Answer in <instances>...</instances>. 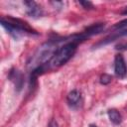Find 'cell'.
Segmentation results:
<instances>
[{
	"label": "cell",
	"instance_id": "14",
	"mask_svg": "<svg viewBox=\"0 0 127 127\" xmlns=\"http://www.w3.org/2000/svg\"><path fill=\"white\" fill-rule=\"evenodd\" d=\"M122 14H123V15H127V7L124 8V10L122 11Z\"/></svg>",
	"mask_w": 127,
	"mask_h": 127
},
{
	"label": "cell",
	"instance_id": "6",
	"mask_svg": "<svg viewBox=\"0 0 127 127\" xmlns=\"http://www.w3.org/2000/svg\"><path fill=\"white\" fill-rule=\"evenodd\" d=\"M80 98H81V94H80V92L77 89L71 90L67 94V96H66L67 103L71 107H76L79 104V102H80Z\"/></svg>",
	"mask_w": 127,
	"mask_h": 127
},
{
	"label": "cell",
	"instance_id": "11",
	"mask_svg": "<svg viewBox=\"0 0 127 127\" xmlns=\"http://www.w3.org/2000/svg\"><path fill=\"white\" fill-rule=\"evenodd\" d=\"M79 4L81 6H83L84 9H92L93 8V5L91 2L89 1H79Z\"/></svg>",
	"mask_w": 127,
	"mask_h": 127
},
{
	"label": "cell",
	"instance_id": "15",
	"mask_svg": "<svg viewBox=\"0 0 127 127\" xmlns=\"http://www.w3.org/2000/svg\"><path fill=\"white\" fill-rule=\"evenodd\" d=\"M89 127H97V126H96L95 124H90V125H89Z\"/></svg>",
	"mask_w": 127,
	"mask_h": 127
},
{
	"label": "cell",
	"instance_id": "5",
	"mask_svg": "<svg viewBox=\"0 0 127 127\" xmlns=\"http://www.w3.org/2000/svg\"><path fill=\"white\" fill-rule=\"evenodd\" d=\"M9 78L11 81L14 82L17 90L19 91L24 83V78H23V74L18 70V69H11L10 73H9Z\"/></svg>",
	"mask_w": 127,
	"mask_h": 127
},
{
	"label": "cell",
	"instance_id": "13",
	"mask_svg": "<svg viewBox=\"0 0 127 127\" xmlns=\"http://www.w3.org/2000/svg\"><path fill=\"white\" fill-rule=\"evenodd\" d=\"M49 127H59V125H58V123H57L55 120H52V121L50 122Z\"/></svg>",
	"mask_w": 127,
	"mask_h": 127
},
{
	"label": "cell",
	"instance_id": "3",
	"mask_svg": "<svg viewBox=\"0 0 127 127\" xmlns=\"http://www.w3.org/2000/svg\"><path fill=\"white\" fill-rule=\"evenodd\" d=\"M114 71H115V74L117 76H119V77H123L127 72V67H126V64H125L124 58L120 54L115 56V59H114Z\"/></svg>",
	"mask_w": 127,
	"mask_h": 127
},
{
	"label": "cell",
	"instance_id": "4",
	"mask_svg": "<svg viewBox=\"0 0 127 127\" xmlns=\"http://www.w3.org/2000/svg\"><path fill=\"white\" fill-rule=\"evenodd\" d=\"M24 5L26 6V12L30 17L37 18L42 16L43 11L41 6L35 1H24Z\"/></svg>",
	"mask_w": 127,
	"mask_h": 127
},
{
	"label": "cell",
	"instance_id": "8",
	"mask_svg": "<svg viewBox=\"0 0 127 127\" xmlns=\"http://www.w3.org/2000/svg\"><path fill=\"white\" fill-rule=\"evenodd\" d=\"M107 115L109 120L113 123V124H120L122 121V117L121 114L116 110V109H109L107 111Z\"/></svg>",
	"mask_w": 127,
	"mask_h": 127
},
{
	"label": "cell",
	"instance_id": "9",
	"mask_svg": "<svg viewBox=\"0 0 127 127\" xmlns=\"http://www.w3.org/2000/svg\"><path fill=\"white\" fill-rule=\"evenodd\" d=\"M111 80H112V76L107 74V73H103L100 76V83L101 84H108L111 82Z\"/></svg>",
	"mask_w": 127,
	"mask_h": 127
},
{
	"label": "cell",
	"instance_id": "10",
	"mask_svg": "<svg viewBox=\"0 0 127 127\" xmlns=\"http://www.w3.org/2000/svg\"><path fill=\"white\" fill-rule=\"evenodd\" d=\"M126 27H127V19H125V20H123V21H121V22H119V23L114 25V29H119V30L125 29Z\"/></svg>",
	"mask_w": 127,
	"mask_h": 127
},
{
	"label": "cell",
	"instance_id": "12",
	"mask_svg": "<svg viewBox=\"0 0 127 127\" xmlns=\"http://www.w3.org/2000/svg\"><path fill=\"white\" fill-rule=\"evenodd\" d=\"M116 50H120V51H124L127 50V43H120L116 46Z\"/></svg>",
	"mask_w": 127,
	"mask_h": 127
},
{
	"label": "cell",
	"instance_id": "2",
	"mask_svg": "<svg viewBox=\"0 0 127 127\" xmlns=\"http://www.w3.org/2000/svg\"><path fill=\"white\" fill-rule=\"evenodd\" d=\"M1 25L4 29L7 30V32L14 38L18 39L22 34H35L37 35V32L30 27V25L18 18H14L11 16L8 17H2L1 18Z\"/></svg>",
	"mask_w": 127,
	"mask_h": 127
},
{
	"label": "cell",
	"instance_id": "7",
	"mask_svg": "<svg viewBox=\"0 0 127 127\" xmlns=\"http://www.w3.org/2000/svg\"><path fill=\"white\" fill-rule=\"evenodd\" d=\"M104 27H105V25L103 23H96V24H93V25L89 26L88 28H86V30L83 31V34L86 36V38H89L93 35H97V34L101 33L104 30Z\"/></svg>",
	"mask_w": 127,
	"mask_h": 127
},
{
	"label": "cell",
	"instance_id": "1",
	"mask_svg": "<svg viewBox=\"0 0 127 127\" xmlns=\"http://www.w3.org/2000/svg\"><path fill=\"white\" fill-rule=\"evenodd\" d=\"M85 39H87V38L84 36V34L82 32L78 35L71 36V40L65 42V44H64L62 47H60L57 50V52L54 54L52 59L46 64L47 68L48 69L56 68V67H60V66L64 65V64H66L71 59V57L74 55L78 43L84 41Z\"/></svg>",
	"mask_w": 127,
	"mask_h": 127
}]
</instances>
